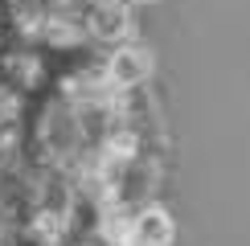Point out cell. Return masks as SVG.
<instances>
[{
  "instance_id": "2",
  "label": "cell",
  "mask_w": 250,
  "mask_h": 246,
  "mask_svg": "<svg viewBox=\"0 0 250 246\" xmlns=\"http://www.w3.org/2000/svg\"><path fill=\"white\" fill-rule=\"evenodd\" d=\"M95 33H99V37H119V33H127V13H123V8H103V13L95 17Z\"/></svg>"
},
{
  "instance_id": "1",
  "label": "cell",
  "mask_w": 250,
  "mask_h": 246,
  "mask_svg": "<svg viewBox=\"0 0 250 246\" xmlns=\"http://www.w3.org/2000/svg\"><path fill=\"white\" fill-rule=\"evenodd\" d=\"M107 74L115 86H135V82H144L152 74V54L148 49H119L115 58H111Z\"/></svg>"
}]
</instances>
